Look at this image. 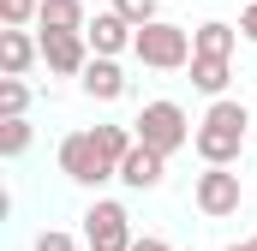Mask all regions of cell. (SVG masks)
Segmentation results:
<instances>
[{
    "label": "cell",
    "mask_w": 257,
    "mask_h": 251,
    "mask_svg": "<svg viewBox=\"0 0 257 251\" xmlns=\"http://www.w3.org/2000/svg\"><path fill=\"white\" fill-rule=\"evenodd\" d=\"M114 12L132 24H150V18H162V0H114Z\"/></svg>",
    "instance_id": "d6986e66"
},
{
    "label": "cell",
    "mask_w": 257,
    "mask_h": 251,
    "mask_svg": "<svg viewBox=\"0 0 257 251\" xmlns=\"http://www.w3.org/2000/svg\"><path fill=\"white\" fill-rule=\"evenodd\" d=\"M30 138H36V132H30L24 114H6V120H0V156H6V162H18V156L30 150Z\"/></svg>",
    "instance_id": "2e32d148"
},
{
    "label": "cell",
    "mask_w": 257,
    "mask_h": 251,
    "mask_svg": "<svg viewBox=\"0 0 257 251\" xmlns=\"http://www.w3.org/2000/svg\"><path fill=\"white\" fill-rule=\"evenodd\" d=\"M96 132V144H102V156L120 168V156H126L132 144H138V126H120V120H108V126H90Z\"/></svg>",
    "instance_id": "9a60e30c"
},
{
    "label": "cell",
    "mask_w": 257,
    "mask_h": 251,
    "mask_svg": "<svg viewBox=\"0 0 257 251\" xmlns=\"http://www.w3.org/2000/svg\"><path fill=\"white\" fill-rule=\"evenodd\" d=\"M239 36L257 48V0H245V12H239Z\"/></svg>",
    "instance_id": "44dd1931"
},
{
    "label": "cell",
    "mask_w": 257,
    "mask_h": 251,
    "mask_svg": "<svg viewBox=\"0 0 257 251\" xmlns=\"http://www.w3.org/2000/svg\"><path fill=\"white\" fill-rule=\"evenodd\" d=\"M132 126H138V138H144L150 150H162V156H180V150L192 144V132H197V126L186 120V108L168 102V96H162V102H144V114Z\"/></svg>",
    "instance_id": "277c9868"
},
{
    "label": "cell",
    "mask_w": 257,
    "mask_h": 251,
    "mask_svg": "<svg viewBox=\"0 0 257 251\" xmlns=\"http://www.w3.org/2000/svg\"><path fill=\"white\" fill-rule=\"evenodd\" d=\"M36 251H84V239H72L60 227H42V233H36Z\"/></svg>",
    "instance_id": "ffe728a7"
},
{
    "label": "cell",
    "mask_w": 257,
    "mask_h": 251,
    "mask_svg": "<svg viewBox=\"0 0 257 251\" xmlns=\"http://www.w3.org/2000/svg\"><path fill=\"white\" fill-rule=\"evenodd\" d=\"M132 54H138V66H150V72H186L192 66V36L180 24H168V18H150V24H138Z\"/></svg>",
    "instance_id": "7a4b0ae2"
},
{
    "label": "cell",
    "mask_w": 257,
    "mask_h": 251,
    "mask_svg": "<svg viewBox=\"0 0 257 251\" xmlns=\"http://www.w3.org/2000/svg\"><path fill=\"white\" fill-rule=\"evenodd\" d=\"M221 251H257V245H251V239H245V245H221Z\"/></svg>",
    "instance_id": "603a6c76"
},
{
    "label": "cell",
    "mask_w": 257,
    "mask_h": 251,
    "mask_svg": "<svg viewBox=\"0 0 257 251\" xmlns=\"http://www.w3.org/2000/svg\"><path fill=\"white\" fill-rule=\"evenodd\" d=\"M84 96L90 102H120L126 96V72H120V60L114 54H90V66H84Z\"/></svg>",
    "instance_id": "30bf717a"
},
{
    "label": "cell",
    "mask_w": 257,
    "mask_h": 251,
    "mask_svg": "<svg viewBox=\"0 0 257 251\" xmlns=\"http://www.w3.org/2000/svg\"><path fill=\"white\" fill-rule=\"evenodd\" d=\"M36 60H42V36H30V30H18V24H0V72L24 78Z\"/></svg>",
    "instance_id": "8fae6325"
},
{
    "label": "cell",
    "mask_w": 257,
    "mask_h": 251,
    "mask_svg": "<svg viewBox=\"0 0 257 251\" xmlns=\"http://www.w3.org/2000/svg\"><path fill=\"white\" fill-rule=\"evenodd\" d=\"M132 251H174V245H168L162 233H138V239H132Z\"/></svg>",
    "instance_id": "7402d4cb"
},
{
    "label": "cell",
    "mask_w": 257,
    "mask_h": 251,
    "mask_svg": "<svg viewBox=\"0 0 257 251\" xmlns=\"http://www.w3.org/2000/svg\"><path fill=\"white\" fill-rule=\"evenodd\" d=\"M233 48H239V24L209 18V24H197V30H192V54H221V60H233Z\"/></svg>",
    "instance_id": "4fadbf2b"
},
{
    "label": "cell",
    "mask_w": 257,
    "mask_h": 251,
    "mask_svg": "<svg viewBox=\"0 0 257 251\" xmlns=\"http://www.w3.org/2000/svg\"><path fill=\"white\" fill-rule=\"evenodd\" d=\"M162 180H168V156H162V150H150V144L138 138L126 156H120V186H132V191H156Z\"/></svg>",
    "instance_id": "ba28073f"
},
{
    "label": "cell",
    "mask_w": 257,
    "mask_h": 251,
    "mask_svg": "<svg viewBox=\"0 0 257 251\" xmlns=\"http://www.w3.org/2000/svg\"><path fill=\"white\" fill-rule=\"evenodd\" d=\"M24 108H30V84L6 72V78H0V120H6V114H24Z\"/></svg>",
    "instance_id": "e0dca14e"
},
{
    "label": "cell",
    "mask_w": 257,
    "mask_h": 251,
    "mask_svg": "<svg viewBox=\"0 0 257 251\" xmlns=\"http://www.w3.org/2000/svg\"><path fill=\"white\" fill-rule=\"evenodd\" d=\"M245 132H251V108L245 102H233V96H215L209 108H203V120L192 132V150L203 162H239L245 156Z\"/></svg>",
    "instance_id": "6da1fadb"
},
{
    "label": "cell",
    "mask_w": 257,
    "mask_h": 251,
    "mask_svg": "<svg viewBox=\"0 0 257 251\" xmlns=\"http://www.w3.org/2000/svg\"><path fill=\"white\" fill-rule=\"evenodd\" d=\"M227 84H233V60H221V54H192V90L197 96H227Z\"/></svg>",
    "instance_id": "7c38bea8"
},
{
    "label": "cell",
    "mask_w": 257,
    "mask_h": 251,
    "mask_svg": "<svg viewBox=\"0 0 257 251\" xmlns=\"http://www.w3.org/2000/svg\"><path fill=\"white\" fill-rule=\"evenodd\" d=\"M36 12H42V0H0V24L30 30V24H36Z\"/></svg>",
    "instance_id": "ac0fdd59"
},
{
    "label": "cell",
    "mask_w": 257,
    "mask_h": 251,
    "mask_svg": "<svg viewBox=\"0 0 257 251\" xmlns=\"http://www.w3.org/2000/svg\"><path fill=\"white\" fill-rule=\"evenodd\" d=\"M36 36H42V66L54 78H84V66L96 54L84 30H36Z\"/></svg>",
    "instance_id": "52a82bcc"
},
{
    "label": "cell",
    "mask_w": 257,
    "mask_h": 251,
    "mask_svg": "<svg viewBox=\"0 0 257 251\" xmlns=\"http://www.w3.org/2000/svg\"><path fill=\"white\" fill-rule=\"evenodd\" d=\"M251 245H257V233H251Z\"/></svg>",
    "instance_id": "cb8c5ba5"
},
{
    "label": "cell",
    "mask_w": 257,
    "mask_h": 251,
    "mask_svg": "<svg viewBox=\"0 0 257 251\" xmlns=\"http://www.w3.org/2000/svg\"><path fill=\"white\" fill-rule=\"evenodd\" d=\"M54 162H60V174L72 186H108V180H120V168L102 156V144H96V132H66L60 150H54Z\"/></svg>",
    "instance_id": "3957f363"
},
{
    "label": "cell",
    "mask_w": 257,
    "mask_h": 251,
    "mask_svg": "<svg viewBox=\"0 0 257 251\" xmlns=\"http://www.w3.org/2000/svg\"><path fill=\"white\" fill-rule=\"evenodd\" d=\"M192 203H197V215L227 221V215H239L245 186H239V174H233L227 162H203V174H197V186H192Z\"/></svg>",
    "instance_id": "5b68a950"
},
{
    "label": "cell",
    "mask_w": 257,
    "mask_h": 251,
    "mask_svg": "<svg viewBox=\"0 0 257 251\" xmlns=\"http://www.w3.org/2000/svg\"><path fill=\"white\" fill-rule=\"evenodd\" d=\"M84 24H90L84 0H42L36 12V30H84Z\"/></svg>",
    "instance_id": "5bb4252c"
},
{
    "label": "cell",
    "mask_w": 257,
    "mask_h": 251,
    "mask_svg": "<svg viewBox=\"0 0 257 251\" xmlns=\"http://www.w3.org/2000/svg\"><path fill=\"white\" fill-rule=\"evenodd\" d=\"M84 36H90V48H96V54H114V60H120V54H132V42H138V24L120 18V12L108 6V12H96V18L84 24Z\"/></svg>",
    "instance_id": "9c48e42d"
},
{
    "label": "cell",
    "mask_w": 257,
    "mask_h": 251,
    "mask_svg": "<svg viewBox=\"0 0 257 251\" xmlns=\"http://www.w3.org/2000/svg\"><path fill=\"white\" fill-rule=\"evenodd\" d=\"M132 215L120 197H96L84 209V251H132Z\"/></svg>",
    "instance_id": "8992f818"
}]
</instances>
